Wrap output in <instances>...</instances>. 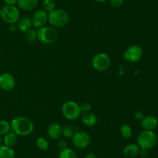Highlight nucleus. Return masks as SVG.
Returning a JSON list of instances; mask_svg holds the SVG:
<instances>
[{
  "label": "nucleus",
  "instance_id": "obj_2",
  "mask_svg": "<svg viewBox=\"0 0 158 158\" xmlns=\"http://www.w3.org/2000/svg\"><path fill=\"white\" fill-rule=\"evenodd\" d=\"M48 21L53 27H63L69 23V14L63 9H55L48 12Z\"/></svg>",
  "mask_w": 158,
  "mask_h": 158
},
{
  "label": "nucleus",
  "instance_id": "obj_9",
  "mask_svg": "<svg viewBox=\"0 0 158 158\" xmlns=\"http://www.w3.org/2000/svg\"><path fill=\"white\" fill-rule=\"evenodd\" d=\"M72 142L77 148L84 149L90 143L91 137L86 132L77 131L75 132L72 136Z\"/></svg>",
  "mask_w": 158,
  "mask_h": 158
},
{
  "label": "nucleus",
  "instance_id": "obj_23",
  "mask_svg": "<svg viewBox=\"0 0 158 158\" xmlns=\"http://www.w3.org/2000/svg\"><path fill=\"white\" fill-rule=\"evenodd\" d=\"M26 39L29 43H35L37 39V30L30 29L26 33Z\"/></svg>",
  "mask_w": 158,
  "mask_h": 158
},
{
  "label": "nucleus",
  "instance_id": "obj_10",
  "mask_svg": "<svg viewBox=\"0 0 158 158\" xmlns=\"http://www.w3.org/2000/svg\"><path fill=\"white\" fill-rule=\"evenodd\" d=\"M15 85V79L9 73L0 74V88L3 91H9L13 89Z\"/></svg>",
  "mask_w": 158,
  "mask_h": 158
},
{
  "label": "nucleus",
  "instance_id": "obj_35",
  "mask_svg": "<svg viewBox=\"0 0 158 158\" xmlns=\"http://www.w3.org/2000/svg\"><path fill=\"white\" fill-rule=\"evenodd\" d=\"M95 2H104L107 1V0H94Z\"/></svg>",
  "mask_w": 158,
  "mask_h": 158
},
{
  "label": "nucleus",
  "instance_id": "obj_26",
  "mask_svg": "<svg viewBox=\"0 0 158 158\" xmlns=\"http://www.w3.org/2000/svg\"><path fill=\"white\" fill-rule=\"evenodd\" d=\"M74 129L71 125H66L63 128L62 131V135L66 138H72V136L74 134Z\"/></svg>",
  "mask_w": 158,
  "mask_h": 158
},
{
  "label": "nucleus",
  "instance_id": "obj_12",
  "mask_svg": "<svg viewBox=\"0 0 158 158\" xmlns=\"http://www.w3.org/2000/svg\"><path fill=\"white\" fill-rule=\"evenodd\" d=\"M140 125L143 129L154 131L158 126L157 118L153 115L144 116L143 119L140 120Z\"/></svg>",
  "mask_w": 158,
  "mask_h": 158
},
{
  "label": "nucleus",
  "instance_id": "obj_31",
  "mask_svg": "<svg viewBox=\"0 0 158 158\" xmlns=\"http://www.w3.org/2000/svg\"><path fill=\"white\" fill-rule=\"evenodd\" d=\"M148 150H146V149H142L140 148V151H139V154L142 156V157H147L148 156Z\"/></svg>",
  "mask_w": 158,
  "mask_h": 158
},
{
  "label": "nucleus",
  "instance_id": "obj_37",
  "mask_svg": "<svg viewBox=\"0 0 158 158\" xmlns=\"http://www.w3.org/2000/svg\"><path fill=\"white\" fill-rule=\"evenodd\" d=\"M142 158H148V157H142Z\"/></svg>",
  "mask_w": 158,
  "mask_h": 158
},
{
  "label": "nucleus",
  "instance_id": "obj_11",
  "mask_svg": "<svg viewBox=\"0 0 158 158\" xmlns=\"http://www.w3.org/2000/svg\"><path fill=\"white\" fill-rule=\"evenodd\" d=\"M31 20H32V26L38 29L43 27L48 21V12L44 9H39L35 11Z\"/></svg>",
  "mask_w": 158,
  "mask_h": 158
},
{
  "label": "nucleus",
  "instance_id": "obj_20",
  "mask_svg": "<svg viewBox=\"0 0 158 158\" xmlns=\"http://www.w3.org/2000/svg\"><path fill=\"white\" fill-rule=\"evenodd\" d=\"M59 158H77V156L73 150L66 147V149L61 150L59 154Z\"/></svg>",
  "mask_w": 158,
  "mask_h": 158
},
{
  "label": "nucleus",
  "instance_id": "obj_16",
  "mask_svg": "<svg viewBox=\"0 0 158 158\" xmlns=\"http://www.w3.org/2000/svg\"><path fill=\"white\" fill-rule=\"evenodd\" d=\"M82 121L83 123L87 126H94L97 123V116L94 112H91L90 111L87 112H83L81 115Z\"/></svg>",
  "mask_w": 158,
  "mask_h": 158
},
{
  "label": "nucleus",
  "instance_id": "obj_29",
  "mask_svg": "<svg viewBox=\"0 0 158 158\" xmlns=\"http://www.w3.org/2000/svg\"><path fill=\"white\" fill-rule=\"evenodd\" d=\"M134 118H135L137 120H141L143 118V116H144V115H143V112L141 110H137V111L134 112Z\"/></svg>",
  "mask_w": 158,
  "mask_h": 158
},
{
  "label": "nucleus",
  "instance_id": "obj_4",
  "mask_svg": "<svg viewBox=\"0 0 158 158\" xmlns=\"http://www.w3.org/2000/svg\"><path fill=\"white\" fill-rule=\"evenodd\" d=\"M58 38V32L54 27L43 26L37 29V39L44 44H52Z\"/></svg>",
  "mask_w": 158,
  "mask_h": 158
},
{
  "label": "nucleus",
  "instance_id": "obj_8",
  "mask_svg": "<svg viewBox=\"0 0 158 158\" xmlns=\"http://www.w3.org/2000/svg\"><path fill=\"white\" fill-rule=\"evenodd\" d=\"M143 55V50L139 45H132L127 48L123 53V57L127 61L136 63L139 61Z\"/></svg>",
  "mask_w": 158,
  "mask_h": 158
},
{
  "label": "nucleus",
  "instance_id": "obj_25",
  "mask_svg": "<svg viewBox=\"0 0 158 158\" xmlns=\"http://www.w3.org/2000/svg\"><path fill=\"white\" fill-rule=\"evenodd\" d=\"M36 146L40 150H44V151L49 149V143L43 137H39L36 139Z\"/></svg>",
  "mask_w": 158,
  "mask_h": 158
},
{
  "label": "nucleus",
  "instance_id": "obj_17",
  "mask_svg": "<svg viewBox=\"0 0 158 158\" xmlns=\"http://www.w3.org/2000/svg\"><path fill=\"white\" fill-rule=\"evenodd\" d=\"M139 151H140V147H139L137 144L135 143L127 144L123 148V153H124V155L130 158L137 156L139 154Z\"/></svg>",
  "mask_w": 158,
  "mask_h": 158
},
{
  "label": "nucleus",
  "instance_id": "obj_14",
  "mask_svg": "<svg viewBox=\"0 0 158 158\" xmlns=\"http://www.w3.org/2000/svg\"><path fill=\"white\" fill-rule=\"evenodd\" d=\"M63 127L58 123H52L49 125L47 129L48 135L51 139H59L62 136Z\"/></svg>",
  "mask_w": 158,
  "mask_h": 158
},
{
  "label": "nucleus",
  "instance_id": "obj_6",
  "mask_svg": "<svg viewBox=\"0 0 158 158\" xmlns=\"http://www.w3.org/2000/svg\"><path fill=\"white\" fill-rule=\"evenodd\" d=\"M62 113L68 120H76L82 115L80 105L73 101H69L63 104L62 106Z\"/></svg>",
  "mask_w": 158,
  "mask_h": 158
},
{
  "label": "nucleus",
  "instance_id": "obj_3",
  "mask_svg": "<svg viewBox=\"0 0 158 158\" xmlns=\"http://www.w3.org/2000/svg\"><path fill=\"white\" fill-rule=\"evenodd\" d=\"M137 143L140 148L150 150L157 145V136L154 131L143 129L137 136Z\"/></svg>",
  "mask_w": 158,
  "mask_h": 158
},
{
  "label": "nucleus",
  "instance_id": "obj_18",
  "mask_svg": "<svg viewBox=\"0 0 158 158\" xmlns=\"http://www.w3.org/2000/svg\"><path fill=\"white\" fill-rule=\"evenodd\" d=\"M15 153L12 147L6 145L0 146V158H15Z\"/></svg>",
  "mask_w": 158,
  "mask_h": 158
},
{
  "label": "nucleus",
  "instance_id": "obj_15",
  "mask_svg": "<svg viewBox=\"0 0 158 158\" xmlns=\"http://www.w3.org/2000/svg\"><path fill=\"white\" fill-rule=\"evenodd\" d=\"M38 0H18L16 4L19 9L24 11L33 10L38 6Z\"/></svg>",
  "mask_w": 158,
  "mask_h": 158
},
{
  "label": "nucleus",
  "instance_id": "obj_32",
  "mask_svg": "<svg viewBox=\"0 0 158 158\" xmlns=\"http://www.w3.org/2000/svg\"><path fill=\"white\" fill-rule=\"evenodd\" d=\"M4 2L6 3V5H9V6H15L17 3V1L18 0H3Z\"/></svg>",
  "mask_w": 158,
  "mask_h": 158
},
{
  "label": "nucleus",
  "instance_id": "obj_33",
  "mask_svg": "<svg viewBox=\"0 0 158 158\" xmlns=\"http://www.w3.org/2000/svg\"><path fill=\"white\" fill-rule=\"evenodd\" d=\"M17 29H18V28H17V25H15V23H12V24L9 25V29H10V31L14 32V31L16 30Z\"/></svg>",
  "mask_w": 158,
  "mask_h": 158
},
{
  "label": "nucleus",
  "instance_id": "obj_36",
  "mask_svg": "<svg viewBox=\"0 0 158 158\" xmlns=\"http://www.w3.org/2000/svg\"><path fill=\"white\" fill-rule=\"evenodd\" d=\"M2 139L1 136H0V146L2 145Z\"/></svg>",
  "mask_w": 158,
  "mask_h": 158
},
{
  "label": "nucleus",
  "instance_id": "obj_24",
  "mask_svg": "<svg viewBox=\"0 0 158 158\" xmlns=\"http://www.w3.org/2000/svg\"><path fill=\"white\" fill-rule=\"evenodd\" d=\"M43 7L47 12H51L56 9V2L54 0H43Z\"/></svg>",
  "mask_w": 158,
  "mask_h": 158
},
{
  "label": "nucleus",
  "instance_id": "obj_1",
  "mask_svg": "<svg viewBox=\"0 0 158 158\" xmlns=\"http://www.w3.org/2000/svg\"><path fill=\"white\" fill-rule=\"evenodd\" d=\"M11 131L16 136H26L32 133L34 129L32 121L25 116H18L11 121Z\"/></svg>",
  "mask_w": 158,
  "mask_h": 158
},
{
  "label": "nucleus",
  "instance_id": "obj_7",
  "mask_svg": "<svg viewBox=\"0 0 158 158\" xmlns=\"http://www.w3.org/2000/svg\"><path fill=\"white\" fill-rule=\"evenodd\" d=\"M110 58L105 53H98L92 59V66L98 71H106L110 67Z\"/></svg>",
  "mask_w": 158,
  "mask_h": 158
},
{
  "label": "nucleus",
  "instance_id": "obj_34",
  "mask_svg": "<svg viewBox=\"0 0 158 158\" xmlns=\"http://www.w3.org/2000/svg\"><path fill=\"white\" fill-rule=\"evenodd\" d=\"M84 158H97V156H96L94 153H88L87 155H86V156H85Z\"/></svg>",
  "mask_w": 158,
  "mask_h": 158
},
{
  "label": "nucleus",
  "instance_id": "obj_19",
  "mask_svg": "<svg viewBox=\"0 0 158 158\" xmlns=\"http://www.w3.org/2000/svg\"><path fill=\"white\" fill-rule=\"evenodd\" d=\"M3 143L4 145L7 146V147H12L17 142V136L12 131L8 133L7 134L4 135V138H3Z\"/></svg>",
  "mask_w": 158,
  "mask_h": 158
},
{
  "label": "nucleus",
  "instance_id": "obj_21",
  "mask_svg": "<svg viewBox=\"0 0 158 158\" xmlns=\"http://www.w3.org/2000/svg\"><path fill=\"white\" fill-rule=\"evenodd\" d=\"M10 131V123L4 119H0V136H4Z\"/></svg>",
  "mask_w": 158,
  "mask_h": 158
},
{
  "label": "nucleus",
  "instance_id": "obj_5",
  "mask_svg": "<svg viewBox=\"0 0 158 158\" xmlns=\"http://www.w3.org/2000/svg\"><path fill=\"white\" fill-rule=\"evenodd\" d=\"M0 17L3 21L9 24L16 23L20 18V12L15 6L6 5L0 9Z\"/></svg>",
  "mask_w": 158,
  "mask_h": 158
},
{
  "label": "nucleus",
  "instance_id": "obj_27",
  "mask_svg": "<svg viewBox=\"0 0 158 158\" xmlns=\"http://www.w3.org/2000/svg\"><path fill=\"white\" fill-rule=\"evenodd\" d=\"M80 108L82 112H87L90 111L91 105L88 102H83L81 105H80Z\"/></svg>",
  "mask_w": 158,
  "mask_h": 158
},
{
  "label": "nucleus",
  "instance_id": "obj_22",
  "mask_svg": "<svg viewBox=\"0 0 158 158\" xmlns=\"http://www.w3.org/2000/svg\"><path fill=\"white\" fill-rule=\"evenodd\" d=\"M120 133L125 139H129L132 136V129L127 124H123L120 126Z\"/></svg>",
  "mask_w": 158,
  "mask_h": 158
},
{
  "label": "nucleus",
  "instance_id": "obj_13",
  "mask_svg": "<svg viewBox=\"0 0 158 158\" xmlns=\"http://www.w3.org/2000/svg\"><path fill=\"white\" fill-rule=\"evenodd\" d=\"M32 20L28 16L20 17L17 22V28L23 33H26L28 30L32 29Z\"/></svg>",
  "mask_w": 158,
  "mask_h": 158
},
{
  "label": "nucleus",
  "instance_id": "obj_28",
  "mask_svg": "<svg viewBox=\"0 0 158 158\" xmlns=\"http://www.w3.org/2000/svg\"><path fill=\"white\" fill-rule=\"evenodd\" d=\"M110 3L114 8H120L123 4V0H110Z\"/></svg>",
  "mask_w": 158,
  "mask_h": 158
},
{
  "label": "nucleus",
  "instance_id": "obj_30",
  "mask_svg": "<svg viewBox=\"0 0 158 158\" xmlns=\"http://www.w3.org/2000/svg\"><path fill=\"white\" fill-rule=\"evenodd\" d=\"M58 147L60 149H61V150L66 149V147H67V143H66V141L63 139H60V140L58 141Z\"/></svg>",
  "mask_w": 158,
  "mask_h": 158
}]
</instances>
